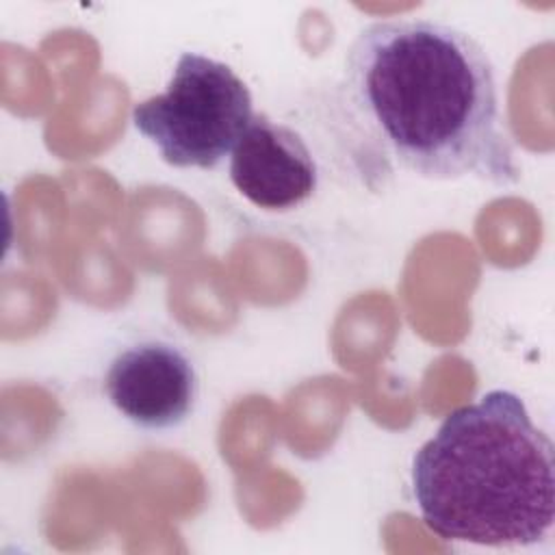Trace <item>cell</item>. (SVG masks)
<instances>
[{
	"label": "cell",
	"instance_id": "obj_1",
	"mask_svg": "<svg viewBox=\"0 0 555 555\" xmlns=\"http://www.w3.org/2000/svg\"><path fill=\"white\" fill-rule=\"evenodd\" d=\"M340 89L351 117L399 167L427 180L518 184L494 67L468 33L436 20L373 22L347 48Z\"/></svg>",
	"mask_w": 555,
	"mask_h": 555
},
{
	"label": "cell",
	"instance_id": "obj_2",
	"mask_svg": "<svg viewBox=\"0 0 555 555\" xmlns=\"http://www.w3.org/2000/svg\"><path fill=\"white\" fill-rule=\"evenodd\" d=\"M425 525L449 542L531 546L555 520L553 442L509 390L453 410L412 460Z\"/></svg>",
	"mask_w": 555,
	"mask_h": 555
},
{
	"label": "cell",
	"instance_id": "obj_3",
	"mask_svg": "<svg viewBox=\"0 0 555 555\" xmlns=\"http://www.w3.org/2000/svg\"><path fill=\"white\" fill-rule=\"evenodd\" d=\"M251 93L234 69L204 54H180L165 93L132 108L134 128L171 167L212 169L249 126Z\"/></svg>",
	"mask_w": 555,
	"mask_h": 555
},
{
	"label": "cell",
	"instance_id": "obj_4",
	"mask_svg": "<svg viewBox=\"0 0 555 555\" xmlns=\"http://www.w3.org/2000/svg\"><path fill=\"white\" fill-rule=\"evenodd\" d=\"M113 408L143 429L180 425L195 401L197 375L173 345L147 340L117 353L104 377Z\"/></svg>",
	"mask_w": 555,
	"mask_h": 555
},
{
	"label": "cell",
	"instance_id": "obj_5",
	"mask_svg": "<svg viewBox=\"0 0 555 555\" xmlns=\"http://www.w3.org/2000/svg\"><path fill=\"white\" fill-rule=\"evenodd\" d=\"M230 180L254 206L284 212L314 193L319 171L297 130L254 115L232 150Z\"/></svg>",
	"mask_w": 555,
	"mask_h": 555
}]
</instances>
